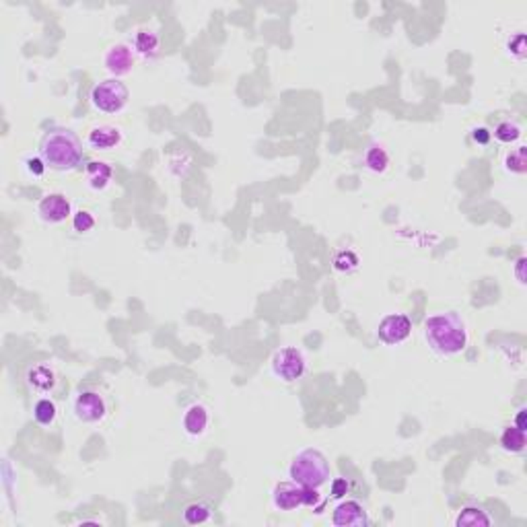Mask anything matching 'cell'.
Returning <instances> with one entry per match:
<instances>
[{
  "label": "cell",
  "instance_id": "cell-23",
  "mask_svg": "<svg viewBox=\"0 0 527 527\" xmlns=\"http://www.w3.org/2000/svg\"><path fill=\"white\" fill-rule=\"evenodd\" d=\"M505 167L511 173H526L527 171V148L519 146L515 150H511L505 159Z\"/></svg>",
  "mask_w": 527,
  "mask_h": 527
},
{
  "label": "cell",
  "instance_id": "cell-5",
  "mask_svg": "<svg viewBox=\"0 0 527 527\" xmlns=\"http://www.w3.org/2000/svg\"><path fill=\"white\" fill-rule=\"evenodd\" d=\"M272 371L278 379L292 383L305 375L307 363H305V357L301 354V350H297L292 346H287V348H280L274 354Z\"/></svg>",
  "mask_w": 527,
  "mask_h": 527
},
{
  "label": "cell",
  "instance_id": "cell-20",
  "mask_svg": "<svg viewBox=\"0 0 527 527\" xmlns=\"http://www.w3.org/2000/svg\"><path fill=\"white\" fill-rule=\"evenodd\" d=\"M56 414H58V410H56V404L52 400L41 398V400L36 401V406H34V419H36L37 424L50 426L56 420Z\"/></svg>",
  "mask_w": 527,
  "mask_h": 527
},
{
  "label": "cell",
  "instance_id": "cell-30",
  "mask_svg": "<svg viewBox=\"0 0 527 527\" xmlns=\"http://www.w3.org/2000/svg\"><path fill=\"white\" fill-rule=\"evenodd\" d=\"M523 266H526V257H519L517 260V268H515V274H517V280L523 285L526 282V276H523Z\"/></svg>",
  "mask_w": 527,
  "mask_h": 527
},
{
  "label": "cell",
  "instance_id": "cell-16",
  "mask_svg": "<svg viewBox=\"0 0 527 527\" xmlns=\"http://www.w3.org/2000/svg\"><path fill=\"white\" fill-rule=\"evenodd\" d=\"M455 526L457 527H480V526H492V517L476 505H468L459 511V515L455 517Z\"/></svg>",
  "mask_w": 527,
  "mask_h": 527
},
{
  "label": "cell",
  "instance_id": "cell-26",
  "mask_svg": "<svg viewBox=\"0 0 527 527\" xmlns=\"http://www.w3.org/2000/svg\"><path fill=\"white\" fill-rule=\"evenodd\" d=\"M509 54L515 58V60H519V62H523L526 60V36L523 34H517V36L513 37L509 41Z\"/></svg>",
  "mask_w": 527,
  "mask_h": 527
},
{
  "label": "cell",
  "instance_id": "cell-27",
  "mask_svg": "<svg viewBox=\"0 0 527 527\" xmlns=\"http://www.w3.org/2000/svg\"><path fill=\"white\" fill-rule=\"evenodd\" d=\"M350 491V484H348V480L346 478H336L334 482H332V488H329V496L332 498H342L346 496Z\"/></svg>",
  "mask_w": 527,
  "mask_h": 527
},
{
  "label": "cell",
  "instance_id": "cell-17",
  "mask_svg": "<svg viewBox=\"0 0 527 527\" xmlns=\"http://www.w3.org/2000/svg\"><path fill=\"white\" fill-rule=\"evenodd\" d=\"M111 175H113V169L108 163H99V161H93L87 167V180L93 190H103L108 188L111 182Z\"/></svg>",
  "mask_w": 527,
  "mask_h": 527
},
{
  "label": "cell",
  "instance_id": "cell-10",
  "mask_svg": "<svg viewBox=\"0 0 527 527\" xmlns=\"http://www.w3.org/2000/svg\"><path fill=\"white\" fill-rule=\"evenodd\" d=\"M37 215L41 217V220L46 222H62L73 215V208H71V202L66 200L62 194H50L46 196L44 200L39 202L37 206Z\"/></svg>",
  "mask_w": 527,
  "mask_h": 527
},
{
  "label": "cell",
  "instance_id": "cell-29",
  "mask_svg": "<svg viewBox=\"0 0 527 527\" xmlns=\"http://www.w3.org/2000/svg\"><path fill=\"white\" fill-rule=\"evenodd\" d=\"M474 140H476L478 145H488V143H491V132H488L486 128H476V130H474Z\"/></svg>",
  "mask_w": 527,
  "mask_h": 527
},
{
  "label": "cell",
  "instance_id": "cell-24",
  "mask_svg": "<svg viewBox=\"0 0 527 527\" xmlns=\"http://www.w3.org/2000/svg\"><path fill=\"white\" fill-rule=\"evenodd\" d=\"M357 266H359V257L352 254L350 250L340 252V254L334 257V268L340 270V272H352Z\"/></svg>",
  "mask_w": 527,
  "mask_h": 527
},
{
  "label": "cell",
  "instance_id": "cell-21",
  "mask_svg": "<svg viewBox=\"0 0 527 527\" xmlns=\"http://www.w3.org/2000/svg\"><path fill=\"white\" fill-rule=\"evenodd\" d=\"M210 517H213V511L204 503H192L183 511V521L188 526H200V523H206Z\"/></svg>",
  "mask_w": 527,
  "mask_h": 527
},
{
  "label": "cell",
  "instance_id": "cell-6",
  "mask_svg": "<svg viewBox=\"0 0 527 527\" xmlns=\"http://www.w3.org/2000/svg\"><path fill=\"white\" fill-rule=\"evenodd\" d=\"M410 332H412V322L404 313H389V315H385L382 322H379V327H377L379 340L387 346L401 344L410 336Z\"/></svg>",
  "mask_w": 527,
  "mask_h": 527
},
{
  "label": "cell",
  "instance_id": "cell-22",
  "mask_svg": "<svg viewBox=\"0 0 527 527\" xmlns=\"http://www.w3.org/2000/svg\"><path fill=\"white\" fill-rule=\"evenodd\" d=\"M494 138L498 140V143H505V145H511V143H515V140H519L521 138V126L517 124V122H501L498 126L494 128Z\"/></svg>",
  "mask_w": 527,
  "mask_h": 527
},
{
  "label": "cell",
  "instance_id": "cell-15",
  "mask_svg": "<svg viewBox=\"0 0 527 527\" xmlns=\"http://www.w3.org/2000/svg\"><path fill=\"white\" fill-rule=\"evenodd\" d=\"M159 44L161 39L155 31L150 29H140L134 34V39H132V48L136 54H140L143 58H155L157 52H159Z\"/></svg>",
  "mask_w": 527,
  "mask_h": 527
},
{
  "label": "cell",
  "instance_id": "cell-1",
  "mask_svg": "<svg viewBox=\"0 0 527 527\" xmlns=\"http://www.w3.org/2000/svg\"><path fill=\"white\" fill-rule=\"evenodd\" d=\"M424 338L435 352L443 357H454L466 350L468 329L457 313L447 311V313L431 315L424 322Z\"/></svg>",
  "mask_w": 527,
  "mask_h": 527
},
{
  "label": "cell",
  "instance_id": "cell-9",
  "mask_svg": "<svg viewBox=\"0 0 527 527\" xmlns=\"http://www.w3.org/2000/svg\"><path fill=\"white\" fill-rule=\"evenodd\" d=\"M332 523L336 527H364L369 526V517H367V511L363 509L361 503L344 501L334 509Z\"/></svg>",
  "mask_w": 527,
  "mask_h": 527
},
{
  "label": "cell",
  "instance_id": "cell-8",
  "mask_svg": "<svg viewBox=\"0 0 527 527\" xmlns=\"http://www.w3.org/2000/svg\"><path fill=\"white\" fill-rule=\"evenodd\" d=\"M272 503L276 509L292 511L297 507H305V486L297 482H280L272 492Z\"/></svg>",
  "mask_w": 527,
  "mask_h": 527
},
{
  "label": "cell",
  "instance_id": "cell-19",
  "mask_svg": "<svg viewBox=\"0 0 527 527\" xmlns=\"http://www.w3.org/2000/svg\"><path fill=\"white\" fill-rule=\"evenodd\" d=\"M364 165L373 173H383L389 165V157L382 145H371L364 150Z\"/></svg>",
  "mask_w": 527,
  "mask_h": 527
},
{
  "label": "cell",
  "instance_id": "cell-11",
  "mask_svg": "<svg viewBox=\"0 0 527 527\" xmlns=\"http://www.w3.org/2000/svg\"><path fill=\"white\" fill-rule=\"evenodd\" d=\"M106 71H108L111 76H126V74L132 73L134 68V54L132 50L124 46V44H118V46H111L106 54Z\"/></svg>",
  "mask_w": 527,
  "mask_h": 527
},
{
  "label": "cell",
  "instance_id": "cell-4",
  "mask_svg": "<svg viewBox=\"0 0 527 527\" xmlns=\"http://www.w3.org/2000/svg\"><path fill=\"white\" fill-rule=\"evenodd\" d=\"M130 93L128 87L118 78L101 81L93 87L91 106L101 113H118L126 108Z\"/></svg>",
  "mask_w": 527,
  "mask_h": 527
},
{
  "label": "cell",
  "instance_id": "cell-3",
  "mask_svg": "<svg viewBox=\"0 0 527 527\" xmlns=\"http://www.w3.org/2000/svg\"><path fill=\"white\" fill-rule=\"evenodd\" d=\"M289 476L292 482L305 486V488H319L329 478V466L326 455L317 449H303L301 454L292 457L289 466Z\"/></svg>",
  "mask_w": 527,
  "mask_h": 527
},
{
  "label": "cell",
  "instance_id": "cell-7",
  "mask_svg": "<svg viewBox=\"0 0 527 527\" xmlns=\"http://www.w3.org/2000/svg\"><path fill=\"white\" fill-rule=\"evenodd\" d=\"M73 412L81 422H99L106 416V401L97 392H81L73 404Z\"/></svg>",
  "mask_w": 527,
  "mask_h": 527
},
{
  "label": "cell",
  "instance_id": "cell-12",
  "mask_svg": "<svg viewBox=\"0 0 527 527\" xmlns=\"http://www.w3.org/2000/svg\"><path fill=\"white\" fill-rule=\"evenodd\" d=\"M182 426L185 435L200 436L204 435L206 426H208V410L202 404H192L185 412H183Z\"/></svg>",
  "mask_w": 527,
  "mask_h": 527
},
{
  "label": "cell",
  "instance_id": "cell-18",
  "mask_svg": "<svg viewBox=\"0 0 527 527\" xmlns=\"http://www.w3.org/2000/svg\"><path fill=\"white\" fill-rule=\"evenodd\" d=\"M527 436L526 431L517 429V426H509L503 431L501 435V447L507 451V454H521L526 449Z\"/></svg>",
  "mask_w": 527,
  "mask_h": 527
},
{
  "label": "cell",
  "instance_id": "cell-28",
  "mask_svg": "<svg viewBox=\"0 0 527 527\" xmlns=\"http://www.w3.org/2000/svg\"><path fill=\"white\" fill-rule=\"evenodd\" d=\"M46 167H48V165L44 163V159H41V157H31V159H27V169H29V173H34L36 178L44 175Z\"/></svg>",
  "mask_w": 527,
  "mask_h": 527
},
{
  "label": "cell",
  "instance_id": "cell-14",
  "mask_svg": "<svg viewBox=\"0 0 527 527\" xmlns=\"http://www.w3.org/2000/svg\"><path fill=\"white\" fill-rule=\"evenodd\" d=\"M27 385L37 394H48L56 387V373L46 364L29 367L27 371Z\"/></svg>",
  "mask_w": 527,
  "mask_h": 527
},
{
  "label": "cell",
  "instance_id": "cell-31",
  "mask_svg": "<svg viewBox=\"0 0 527 527\" xmlns=\"http://www.w3.org/2000/svg\"><path fill=\"white\" fill-rule=\"evenodd\" d=\"M526 412H527L526 408H521V410H519V414H517V419H515V426H517V429H521V431H526V429H527V426H526Z\"/></svg>",
  "mask_w": 527,
  "mask_h": 527
},
{
  "label": "cell",
  "instance_id": "cell-25",
  "mask_svg": "<svg viewBox=\"0 0 527 527\" xmlns=\"http://www.w3.org/2000/svg\"><path fill=\"white\" fill-rule=\"evenodd\" d=\"M73 225L74 231L87 233V231H91L93 227H95V217H93L91 213H87V210H78L73 217Z\"/></svg>",
  "mask_w": 527,
  "mask_h": 527
},
{
  "label": "cell",
  "instance_id": "cell-13",
  "mask_svg": "<svg viewBox=\"0 0 527 527\" xmlns=\"http://www.w3.org/2000/svg\"><path fill=\"white\" fill-rule=\"evenodd\" d=\"M120 140H122V132L116 126L93 128L87 136V143L93 150H109V148L120 145Z\"/></svg>",
  "mask_w": 527,
  "mask_h": 527
},
{
  "label": "cell",
  "instance_id": "cell-2",
  "mask_svg": "<svg viewBox=\"0 0 527 527\" xmlns=\"http://www.w3.org/2000/svg\"><path fill=\"white\" fill-rule=\"evenodd\" d=\"M39 157L54 171H73L83 161V143L68 128H52L39 143Z\"/></svg>",
  "mask_w": 527,
  "mask_h": 527
}]
</instances>
